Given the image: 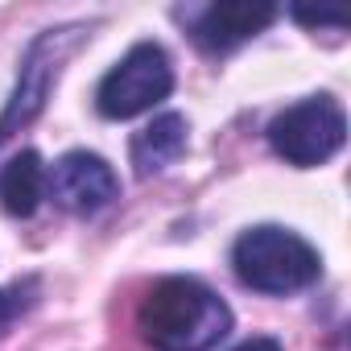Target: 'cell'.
<instances>
[{"label":"cell","instance_id":"ba28073f","mask_svg":"<svg viewBox=\"0 0 351 351\" xmlns=\"http://www.w3.org/2000/svg\"><path fill=\"white\" fill-rule=\"evenodd\" d=\"M132 165L141 178H153V173L169 169L173 161H178L186 153V120L178 112H165L157 116L153 124H145L136 136H132Z\"/></svg>","mask_w":351,"mask_h":351},{"label":"cell","instance_id":"7c38bea8","mask_svg":"<svg viewBox=\"0 0 351 351\" xmlns=\"http://www.w3.org/2000/svg\"><path fill=\"white\" fill-rule=\"evenodd\" d=\"M236 351H281V343H277V339H248V343H240Z\"/></svg>","mask_w":351,"mask_h":351},{"label":"cell","instance_id":"7a4b0ae2","mask_svg":"<svg viewBox=\"0 0 351 351\" xmlns=\"http://www.w3.org/2000/svg\"><path fill=\"white\" fill-rule=\"evenodd\" d=\"M236 277L256 293H298L318 281V252L285 228H252L232 248Z\"/></svg>","mask_w":351,"mask_h":351},{"label":"cell","instance_id":"52a82bcc","mask_svg":"<svg viewBox=\"0 0 351 351\" xmlns=\"http://www.w3.org/2000/svg\"><path fill=\"white\" fill-rule=\"evenodd\" d=\"M277 17V5H252V0H228V5H211L195 21V42L211 54L236 50L240 42L256 38L269 21Z\"/></svg>","mask_w":351,"mask_h":351},{"label":"cell","instance_id":"6da1fadb","mask_svg":"<svg viewBox=\"0 0 351 351\" xmlns=\"http://www.w3.org/2000/svg\"><path fill=\"white\" fill-rule=\"evenodd\" d=\"M136 326L153 351H211L228 339L232 310L199 277H161L141 298Z\"/></svg>","mask_w":351,"mask_h":351},{"label":"cell","instance_id":"9c48e42d","mask_svg":"<svg viewBox=\"0 0 351 351\" xmlns=\"http://www.w3.org/2000/svg\"><path fill=\"white\" fill-rule=\"evenodd\" d=\"M42 191H46V169L34 149H21L17 157L5 161V169H0V207L13 219H29L42 203Z\"/></svg>","mask_w":351,"mask_h":351},{"label":"cell","instance_id":"277c9868","mask_svg":"<svg viewBox=\"0 0 351 351\" xmlns=\"http://www.w3.org/2000/svg\"><path fill=\"white\" fill-rule=\"evenodd\" d=\"M169 91H173V66H169L165 50L153 42H141L104 75V83L95 91V108L108 120H128V116H141L153 104H161Z\"/></svg>","mask_w":351,"mask_h":351},{"label":"cell","instance_id":"30bf717a","mask_svg":"<svg viewBox=\"0 0 351 351\" xmlns=\"http://www.w3.org/2000/svg\"><path fill=\"white\" fill-rule=\"evenodd\" d=\"M38 302V281L34 277H25V281H13V285H5L0 289V335H5L29 306Z\"/></svg>","mask_w":351,"mask_h":351},{"label":"cell","instance_id":"3957f363","mask_svg":"<svg viewBox=\"0 0 351 351\" xmlns=\"http://www.w3.org/2000/svg\"><path fill=\"white\" fill-rule=\"evenodd\" d=\"M347 141V116L335 99L314 95L302 99L293 108H285L281 116H273L269 124V145L277 157H285L289 165H322L330 161Z\"/></svg>","mask_w":351,"mask_h":351},{"label":"cell","instance_id":"8fae6325","mask_svg":"<svg viewBox=\"0 0 351 351\" xmlns=\"http://www.w3.org/2000/svg\"><path fill=\"white\" fill-rule=\"evenodd\" d=\"M293 17H298L302 25H335V29H343V25H347V17H343V13H310V9H293Z\"/></svg>","mask_w":351,"mask_h":351},{"label":"cell","instance_id":"8992f818","mask_svg":"<svg viewBox=\"0 0 351 351\" xmlns=\"http://www.w3.org/2000/svg\"><path fill=\"white\" fill-rule=\"evenodd\" d=\"M120 182H116V173L112 165L99 157V153H66L54 169H50V195L58 199V207L75 211V215H95L104 211L112 199H116Z\"/></svg>","mask_w":351,"mask_h":351},{"label":"cell","instance_id":"5b68a950","mask_svg":"<svg viewBox=\"0 0 351 351\" xmlns=\"http://www.w3.org/2000/svg\"><path fill=\"white\" fill-rule=\"evenodd\" d=\"M79 38H83V29L71 25V29H46V34L29 46V54H25V62H21L17 91H13L5 116H0V145H5L13 132H21V128L42 112V104H46V95H50L58 71H62V62H66V54L75 50Z\"/></svg>","mask_w":351,"mask_h":351}]
</instances>
